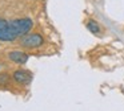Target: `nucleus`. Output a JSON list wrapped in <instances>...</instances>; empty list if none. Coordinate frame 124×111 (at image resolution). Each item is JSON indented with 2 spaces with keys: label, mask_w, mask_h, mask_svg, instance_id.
Listing matches in <instances>:
<instances>
[{
  "label": "nucleus",
  "mask_w": 124,
  "mask_h": 111,
  "mask_svg": "<svg viewBox=\"0 0 124 111\" xmlns=\"http://www.w3.org/2000/svg\"><path fill=\"white\" fill-rule=\"evenodd\" d=\"M12 78L15 79V82L22 85H27L32 81V74L27 70H16L12 75Z\"/></svg>",
  "instance_id": "obj_4"
},
{
  "label": "nucleus",
  "mask_w": 124,
  "mask_h": 111,
  "mask_svg": "<svg viewBox=\"0 0 124 111\" xmlns=\"http://www.w3.org/2000/svg\"><path fill=\"white\" fill-rule=\"evenodd\" d=\"M8 58L12 61V62L19 63V65H23V63L27 62L30 57H28V54H25V53L15 50V52H9V53H8Z\"/></svg>",
  "instance_id": "obj_5"
},
{
  "label": "nucleus",
  "mask_w": 124,
  "mask_h": 111,
  "mask_svg": "<svg viewBox=\"0 0 124 111\" xmlns=\"http://www.w3.org/2000/svg\"><path fill=\"white\" fill-rule=\"evenodd\" d=\"M9 75L7 73H1L0 74V86H3V85H6V83H8V81H9Z\"/></svg>",
  "instance_id": "obj_7"
},
{
  "label": "nucleus",
  "mask_w": 124,
  "mask_h": 111,
  "mask_svg": "<svg viewBox=\"0 0 124 111\" xmlns=\"http://www.w3.org/2000/svg\"><path fill=\"white\" fill-rule=\"evenodd\" d=\"M87 29L93 34H99L100 33V25H99V23H96L95 20H88L87 21Z\"/></svg>",
  "instance_id": "obj_6"
},
{
  "label": "nucleus",
  "mask_w": 124,
  "mask_h": 111,
  "mask_svg": "<svg viewBox=\"0 0 124 111\" xmlns=\"http://www.w3.org/2000/svg\"><path fill=\"white\" fill-rule=\"evenodd\" d=\"M17 38L15 31L12 29L11 21H7L6 18H0V41L11 42Z\"/></svg>",
  "instance_id": "obj_2"
},
{
  "label": "nucleus",
  "mask_w": 124,
  "mask_h": 111,
  "mask_svg": "<svg viewBox=\"0 0 124 111\" xmlns=\"http://www.w3.org/2000/svg\"><path fill=\"white\" fill-rule=\"evenodd\" d=\"M44 42V38L41 34L39 33H32V34H25L22 40H20V45L28 49H35V48L41 46Z\"/></svg>",
  "instance_id": "obj_3"
},
{
  "label": "nucleus",
  "mask_w": 124,
  "mask_h": 111,
  "mask_svg": "<svg viewBox=\"0 0 124 111\" xmlns=\"http://www.w3.org/2000/svg\"><path fill=\"white\" fill-rule=\"evenodd\" d=\"M11 25H12V29L15 31L16 36H25V34L30 33V31L32 29L33 26V23L31 18L28 17H24V18H16V20H12L11 21Z\"/></svg>",
  "instance_id": "obj_1"
}]
</instances>
